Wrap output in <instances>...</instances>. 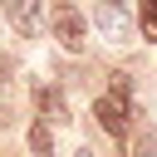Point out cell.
I'll return each mask as SVG.
<instances>
[{
  "label": "cell",
  "mask_w": 157,
  "mask_h": 157,
  "mask_svg": "<svg viewBox=\"0 0 157 157\" xmlns=\"http://www.w3.org/2000/svg\"><path fill=\"white\" fill-rule=\"evenodd\" d=\"M98 25H103V29H108V34H118V15H113V10H108V5H103V10H98Z\"/></svg>",
  "instance_id": "7"
},
{
  "label": "cell",
  "mask_w": 157,
  "mask_h": 157,
  "mask_svg": "<svg viewBox=\"0 0 157 157\" xmlns=\"http://www.w3.org/2000/svg\"><path fill=\"white\" fill-rule=\"evenodd\" d=\"M39 108H49L54 118H64V98H59L54 88H39Z\"/></svg>",
  "instance_id": "6"
},
{
  "label": "cell",
  "mask_w": 157,
  "mask_h": 157,
  "mask_svg": "<svg viewBox=\"0 0 157 157\" xmlns=\"http://www.w3.org/2000/svg\"><path fill=\"white\" fill-rule=\"evenodd\" d=\"M0 10L15 20L20 34H34L39 29V0H0Z\"/></svg>",
  "instance_id": "3"
},
{
  "label": "cell",
  "mask_w": 157,
  "mask_h": 157,
  "mask_svg": "<svg viewBox=\"0 0 157 157\" xmlns=\"http://www.w3.org/2000/svg\"><path fill=\"white\" fill-rule=\"evenodd\" d=\"M108 5H113V0H108Z\"/></svg>",
  "instance_id": "9"
},
{
  "label": "cell",
  "mask_w": 157,
  "mask_h": 157,
  "mask_svg": "<svg viewBox=\"0 0 157 157\" xmlns=\"http://www.w3.org/2000/svg\"><path fill=\"white\" fill-rule=\"evenodd\" d=\"M93 118H98V128H103V132L128 137V98H118V93L98 98V103H93Z\"/></svg>",
  "instance_id": "1"
},
{
  "label": "cell",
  "mask_w": 157,
  "mask_h": 157,
  "mask_svg": "<svg viewBox=\"0 0 157 157\" xmlns=\"http://www.w3.org/2000/svg\"><path fill=\"white\" fill-rule=\"evenodd\" d=\"M142 34L157 39V0H142Z\"/></svg>",
  "instance_id": "5"
},
{
  "label": "cell",
  "mask_w": 157,
  "mask_h": 157,
  "mask_svg": "<svg viewBox=\"0 0 157 157\" xmlns=\"http://www.w3.org/2000/svg\"><path fill=\"white\" fill-rule=\"evenodd\" d=\"M29 152H39V157H49V152H54V137H49V128H39V123L29 128Z\"/></svg>",
  "instance_id": "4"
},
{
  "label": "cell",
  "mask_w": 157,
  "mask_h": 157,
  "mask_svg": "<svg viewBox=\"0 0 157 157\" xmlns=\"http://www.w3.org/2000/svg\"><path fill=\"white\" fill-rule=\"evenodd\" d=\"M83 34H88V20L83 15H74V10H59L54 15V39L64 49H83Z\"/></svg>",
  "instance_id": "2"
},
{
  "label": "cell",
  "mask_w": 157,
  "mask_h": 157,
  "mask_svg": "<svg viewBox=\"0 0 157 157\" xmlns=\"http://www.w3.org/2000/svg\"><path fill=\"white\" fill-rule=\"evenodd\" d=\"M74 157H93V152H88V147H78V152H74Z\"/></svg>",
  "instance_id": "8"
}]
</instances>
